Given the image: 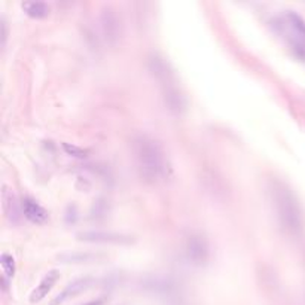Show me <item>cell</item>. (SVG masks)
Segmentation results:
<instances>
[{
    "instance_id": "cell-1",
    "label": "cell",
    "mask_w": 305,
    "mask_h": 305,
    "mask_svg": "<svg viewBox=\"0 0 305 305\" xmlns=\"http://www.w3.org/2000/svg\"><path fill=\"white\" fill-rule=\"evenodd\" d=\"M132 156L140 176L148 182H160L168 176V160L164 148L154 137L138 134L132 138Z\"/></svg>"
},
{
    "instance_id": "cell-2",
    "label": "cell",
    "mask_w": 305,
    "mask_h": 305,
    "mask_svg": "<svg viewBox=\"0 0 305 305\" xmlns=\"http://www.w3.org/2000/svg\"><path fill=\"white\" fill-rule=\"evenodd\" d=\"M268 194L282 228L289 236H301L304 228V218L300 201L294 190L282 180L272 179L268 184Z\"/></svg>"
},
{
    "instance_id": "cell-3",
    "label": "cell",
    "mask_w": 305,
    "mask_h": 305,
    "mask_svg": "<svg viewBox=\"0 0 305 305\" xmlns=\"http://www.w3.org/2000/svg\"><path fill=\"white\" fill-rule=\"evenodd\" d=\"M186 256L195 265H204L208 259L210 250L206 238L201 234H190L186 240Z\"/></svg>"
},
{
    "instance_id": "cell-4",
    "label": "cell",
    "mask_w": 305,
    "mask_h": 305,
    "mask_svg": "<svg viewBox=\"0 0 305 305\" xmlns=\"http://www.w3.org/2000/svg\"><path fill=\"white\" fill-rule=\"evenodd\" d=\"M78 240L86 243H103V244H130L132 243V237L120 232H106V231H85L76 236Z\"/></svg>"
},
{
    "instance_id": "cell-5",
    "label": "cell",
    "mask_w": 305,
    "mask_h": 305,
    "mask_svg": "<svg viewBox=\"0 0 305 305\" xmlns=\"http://www.w3.org/2000/svg\"><path fill=\"white\" fill-rule=\"evenodd\" d=\"M96 283V280L92 278V277H82V278H76V280H73V282H70L62 290H61L60 294L51 301V304L50 305H60L62 304V302H66V301H68L70 298H74V296H78L79 294H82V292H85V290H88L92 284Z\"/></svg>"
},
{
    "instance_id": "cell-6",
    "label": "cell",
    "mask_w": 305,
    "mask_h": 305,
    "mask_svg": "<svg viewBox=\"0 0 305 305\" xmlns=\"http://www.w3.org/2000/svg\"><path fill=\"white\" fill-rule=\"evenodd\" d=\"M102 30L104 38L110 42L115 44L120 39L121 34V22L118 15L115 14V10H112L110 8H106L102 12Z\"/></svg>"
},
{
    "instance_id": "cell-7",
    "label": "cell",
    "mask_w": 305,
    "mask_h": 305,
    "mask_svg": "<svg viewBox=\"0 0 305 305\" xmlns=\"http://www.w3.org/2000/svg\"><path fill=\"white\" fill-rule=\"evenodd\" d=\"M58 278H60V272H58L57 270H51V271L42 278V282L36 286V289L32 292V295H30V302L34 304V302L42 301V300L50 294V290L54 288V284L58 282Z\"/></svg>"
},
{
    "instance_id": "cell-8",
    "label": "cell",
    "mask_w": 305,
    "mask_h": 305,
    "mask_svg": "<svg viewBox=\"0 0 305 305\" xmlns=\"http://www.w3.org/2000/svg\"><path fill=\"white\" fill-rule=\"evenodd\" d=\"M22 212H24V216L33 224H44L48 219V212L33 198H24Z\"/></svg>"
},
{
    "instance_id": "cell-9",
    "label": "cell",
    "mask_w": 305,
    "mask_h": 305,
    "mask_svg": "<svg viewBox=\"0 0 305 305\" xmlns=\"http://www.w3.org/2000/svg\"><path fill=\"white\" fill-rule=\"evenodd\" d=\"M22 10L32 18H45L50 15V6L44 2H24Z\"/></svg>"
},
{
    "instance_id": "cell-10",
    "label": "cell",
    "mask_w": 305,
    "mask_h": 305,
    "mask_svg": "<svg viewBox=\"0 0 305 305\" xmlns=\"http://www.w3.org/2000/svg\"><path fill=\"white\" fill-rule=\"evenodd\" d=\"M3 207H4V212L8 214V218L12 220V222H16L18 220V208H16V200L12 192H9L6 188L3 190Z\"/></svg>"
},
{
    "instance_id": "cell-11",
    "label": "cell",
    "mask_w": 305,
    "mask_h": 305,
    "mask_svg": "<svg viewBox=\"0 0 305 305\" xmlns=\"http://www.w3.org/2000/svg\"><path fill=\"white\" fill-rule=\"evenodd\" d=\"M288 21H289V24H290V27H292L294 33H295V34H296V38L300 39V42H301V44H304V45H305V21H304V18H302L301 15L295 14V12H289V14H288Z\"/></svg>"
},
{
    "instance_id": "cell-12",
    "label": "cell",
    "mask_w": 305,
    "mask_h": 305,
    "mask_svg": "<svg viewBox=\"0 0 305 305\" xmlns=\"http://www.w3.org/2000/svg\"><path fill=\"white\" fill-rule=\"evenodd\" d=\"M0 265L6 277H14L15 274V259L9 253H3L0 256Z\"/></svg>"
},
{
    "instance_id": "cell-13",
    "label": "cell",
    "mask_w": 305,
    "mask_h": 305,
    "mask_svg": "<svg viewBox=\"0 0 305 305\" xmlns=\"http://www.w3.org/2000/svg\"><path fill=\"white\" fill-rule=\"evenodd\" d=\"M62 149L67 155L70 156H74V158H85L88 156L90 150L88 149H84V148H79L76 144H72V143H62Z\"/></svg>"
},
{
    "instance_id": "cell-14",
    "label": "cell",
    "mask_w": 305,
    "mask_h": 305,
    "mask_svg": "<svg viewBox=\"0 0 305 305\" xmlns=\"http://www.w3.org/2000/svg\"><path fill=\"white\" fill-rule=\"evenodd\" d=\"M91 258H94V256L82 254V253H79V254H61L60 256L61 260H64L66 264H70V262H84V260H90Z\"/></svg>"
},
{
    "instance_id": "cell-15",
    "label": "cell",
    "mask_w": 305,
    "mask_h": 305,
    "mask_svg": "<svg viewBox=\"0 0 305 305\" xmlns=\"http://www.w3.org/2000/svg\"><path fill=\"white\" fill-rule=\"evenodd\" d=\"M104 304V298H100V300H96V301H90L84 305H103Z\"/></svg>"
}]
</instances>
